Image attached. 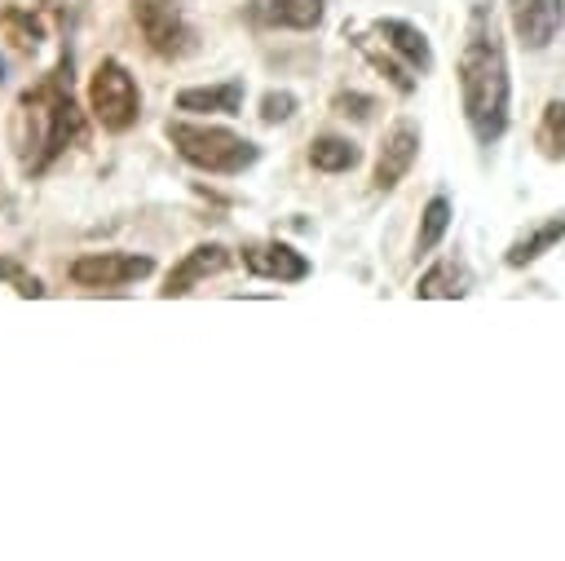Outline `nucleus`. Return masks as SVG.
I'll return each instance as SVG.
<instances>
[{"label": "nucleus", "instance_id": "1", "mask_svg": "<svg viewBox=\"0 0 565 561\" xmlns=\"http://www.w3.org/2000/svg\"><path fill=\"white\" fill-rule=\"evenodd\" d=\"M455 80H459V106L481 146H494L508 133L512 115V80H508V53H503V31L490 4L468 9L463 44L455 57Z\"/></svg>", "mask_w": 565, "mask_h": 561}, {"label": "nucleus", "instance_id": "2", "mask_svg": "<svg viewBox=\"0 0 565 561\" xmlns=\"http://www.w3.org/2000/svg\"><path fill=\"white\" fill-rule=\"evenodd\" d=\"M18 119H31V137H22V150L31 146V155L22 159V168L31 177L44 172L71 141L84 137V119L75 110L71 84H62V71H53L44 84H35L18 97Z\"/></svg>", "mask_w": 565, "mask_h": 561}, {"label": "nucleus", "instance_id": "3", "mask_svg": "<svg viewBox=\"0 0 565 561\" xmlns=\"http://www.w3.org/2000/svg\"><path fill=\"white\" fill-rule=\"evenodd\" d=\"M163 137L172 141V150L212 177H238L260 159V146L247 141L243 133L225 128V124H194V119H168Z\"/></svg>", "mask_w": 565, "mask_h": 561}, {"label": "nucleus", "instance_id": "4", "mask_svg": "<svg viewBox=\"0 0 565 561\" xmlns=\"http://www.w3.org/2000/svg\"><path fill=\"white\" fill-rule=\"evenodd\" d=\"M88 110L106 133H128L141 119V93L119 57H102L88 75Z\"/></svg>", "mask_w": 565, "mask_h": 561}, {"label": "nucleus", "instance_id": "5", "mask_svg": "<svg viewBox=\"0 0 565 561\" xmlns=\"http://www.w3.org/2000/svg\"><path fill=\"white\" fill-rule=\"evenodd\" d=\"M132 22L146 40V49L163 62H181L199 49V31L181 0H132Z\"/></svg>", "mask_w": 565, "mask_h": 561}, {"label": "nucleus", "instance_id": "6", "mask_svg": "<svg viewBox=\"0 0 565 561\" xmlns=\"http://www.w3.org/2000/svg\"><path fill=\"white\" fill-rule=\"evenodd\" d=\"M154 269L146 252H84L71 261V283L79 287H124Z\"/></svg>", "mask_w": 565, "mask_h": 561}, {"label": "nucleus", "instance_id": "7", "mask_svg": "<svg viewBox=\"0 0 565 561\" xmlns=\"http://www.w3.org/2000/svg\"><path fill=\"white\" fill-rule=\"evenodd\" d=\"M415 155H419V124L415 119H397L380 141V155H375V168H371V186L380 194H388L411 172Z\"/></svg>", "mask_w": 565, "mask_h": 561}, {"label": "nucleus", "instance_id": "8", "mask_svg": "<svg viewBox=\"0 0 565 561\" xmlns=\"http://www.w3.org/2000/svg\"><path fill=\"white\" fill-rule=\"evenodd\" d=\"M508 18H512L516 40L530 53H539V49H547L561 35V27H565V0H508Z\"/></svg>", "mask_w": 565, "mask_h": 561}, {"label": "nucleus", "instance_id": "9", "mask_svg": "<svg viewBox=\"0 0 565 561\" xmlns=\"http://www.w3.org/2000/svg\"><path fill=\"white\" fill-rule=\"evenodd\" d=\"M243 13L265 31H313L327 18V0H247Z\"/></svg>", "mask_w": 565, "mask_h": 561}, {"label": "nucleus", "instance_id": "10", "mask_svg": "<svg viewBox=\"0 0 565 561\" xmlns=\"http://www.w3.org/2000/svg\"><path fill=\"white\" fill-rule=\"evenodd\" d=\"M225 265H230V247H221V243H199V247H190V252L168 269V278H163V287H159V296H163V300L185 296V292H194L203 278L221 274Z\"/></svg>", "mask_w": 565, "mask_h": 561}, {"label": "nucleus", "instance_id": "11", "mask_svg": "<svg viewBox=\"0 0 565 561\" xmlns=\"http://www.w3.org/2000/svg\"><path fill=\"white\" fill-rule=\"evenodd\" d=\"M238 261H243V269L256 274V278H274V283H300V278H309L305 252H296V247H287V243H247V247L238 252Z\"/></svg>", "mask_w": 565, "mask_h": 561}, {"label": "nucleus", "instance_id": "12", "mask_svg": "<svg viewBox=\"0 0 565 561\" xmlns=\"http://www.w3.org/2000/svg\"><path fill=\"white\" fill-rule=\"evenodd\" d=\"M371 31H375L380 44H388V49H393L406 66H415L419 75L433 71V44H428V35H424L419 27H411V22H402V18H380Z\"/></svg>", "mask_w": 565, "mask_h": 561}, {"label": "nucleus", "instance_id": "13", "mask_svg": "<svg viewBox=\"0 0 565 561\" xmlns=\"http://www.w3.org/2000/svg\"><path fill=\"white\" fill-rule=\"evenodd\" d=\"M561 239H565V212H552V216H543L539 225L521 230V234L508 243L503 261H508L512 269H525V265H534L539 256H547V252H552Z\"/></svg>", "mask_w": 565, "mask_h": 561}, {"label": "nucleus", "instance_id": "14", "mask_svg": "<svg viewBox=\"0 0 565 561\" xmlns=\"http://www.w3.org/2000/svg\"><path fill=\"white\" fill-rule=\"evenodd\" d=\"M177 110H190V115H238L243 110V80L181 88L177 93Z\"/></svg>", "mask_w": 565, "mask_h": 561}, {"label": "nucleus", "instance_id": "15", "mask_svg": "<svg viewBox=\"0 0 565 561\" xmlns=\"http://www.w3.org/2000/svg\"><path fill=\"white\" fill-rule=\"evenodd\" d=\"M468 287H472L468 265L455 261V256H446V261H437V265H428V269L419 274L415 296H419V300H459V296H468Z\"/></svg>", "mask_w": 565, "mask_h": 561}, {"label": "nucleus", "instance_id": "16", "mask_svg": "<svg viewBox=\"0 0 565 561\" xmlns=\"http://www.w3.org/2000/svg\"><path fill=\"white\" fill-rule=\"evenodd\" d=\"M309 163H313L318 172H349V168L362 163V150H358V141H349V137L322 133V137L309 141Z\"/></svg>", "mask_w": 565, "mask_h": 561}, {"label": "nucleus", "instance_id": "17", "mask_svg": "<svg viewBox=\"0 0 565 561\" xmlns=\"http://www.w3.org/2000/svg\"><path fill=\"white\" fill-rule=\"evenodd\" d=\"M0 31H4V40H13V49L31 53L44 40V18L31 4H4L0 9Z\"/></svg>", "mask_w": 565, "mask_h": 561}, {"label": "nucleus", "instance_id": "18", "mask_svg": "<svg viewBox=\"0 0 565 561\" xmlns=\"http://www.w3.org/2000/svg\"><path fill=\"white\" fill-rule=\"evenodd\" d=\"M358 49H362V57H366V62H371V66H375V71H380V75H384L402 97H411V93H415V66H406L388 44L380 49V44H371V40H362V35H358Z\"/></svg>", "mask_w": 565, "mask_h": 561}, {"label": "nucleus", "instance_id": "19", "mask_svg": "<svg viewBox=\"0 0 565 561\" xmlns=\"http://www.w3.org/2000/svg\"><path fill=\"white\" fill-rule=\"evenodd\" d=\"M534 146L543 159L561 163L565 159V97H552L539 115V128H534Z\"/></svg>", "mask_w": 565, "mask_h": 561}, {"label": "nucleus", "instance_id": "20", "mask_svg": "<svg viewBox=\"0 0 565 561\" xmlns=\"http://www.w3.org/2000/svg\"><path fill=\"white\" fill-rule=\"evenodd\" d=\"M450 230V199L446 194H433L419 212V230H415V256H428Z\"/></svg>", "mask_w": 565, "mask_h": 561}, {"label": "nucleus", "instance_id": "21", "mask_svg": "<svg viewBox=\"0 0 565 561\" xmlns=\"http://www.w3.org/2000/svg\"><path fill=\"white\" fill-rule=\"evenodd\" d=\"M296 115V97L287 93V88H269L265 97H260V119L265 124H282V119H291Z\"/></svg>", "mask_w": 565, "mask_h": 561}, {"label": "nucleus", "instance_id": "22", "mask_svg": "<svg viewBox=\"0 0 565 561\" xmlns=\"http://www.w3.org/2000/svg\"><path fill=\"white\" fill-rule=\"evenodd\" d=\"M0 283H13L18 296H44V283L31 278V274H22L18 261H0Z\"/></svg>", "mask_w": 565, "mask_h": 561}, {"label": "nucleus", "instance_id": "23", "mask_svg": "<svg viewBox=\"0 0 565 561\" xmlns=\"http://www.w3.org/2000/svg\"><path fill=\"white\" fill-rule=\"evenodd\" d=\"M331 106H335L340 115H353V119H371V110H375V97H366V93H335V97H331Z\"/></svg>", "mask_w": 565, "mask_h": 561}]
</instances>
